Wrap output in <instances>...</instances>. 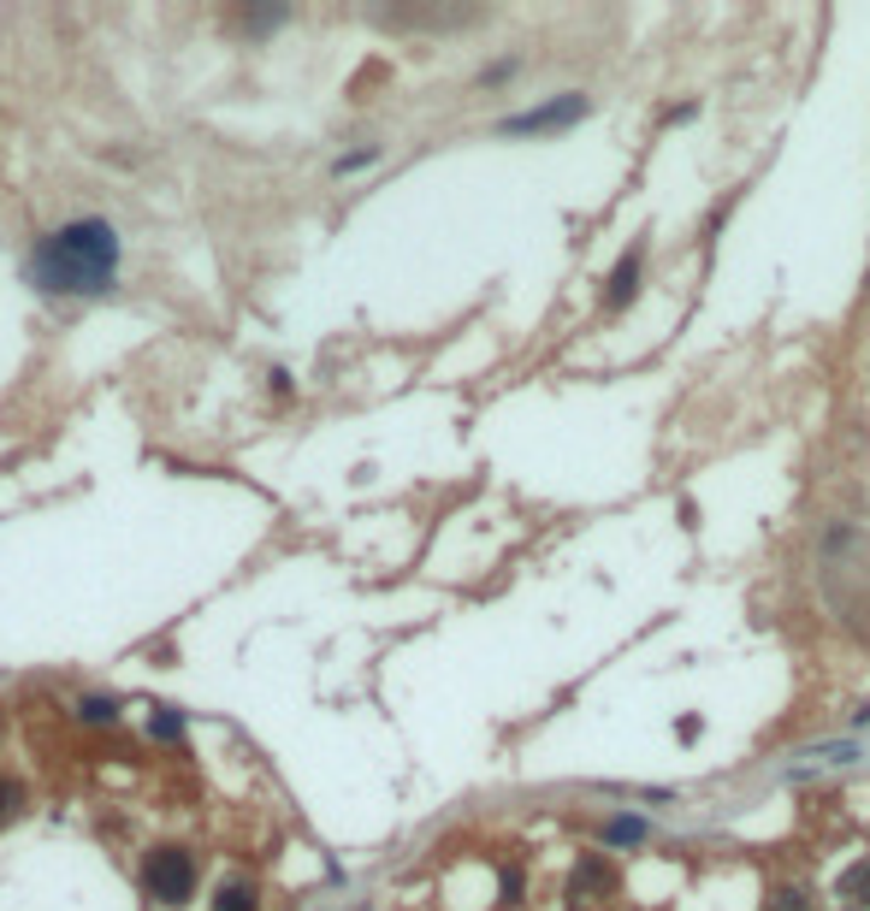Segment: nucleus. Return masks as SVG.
I'll list each match as a JSON object with an SVG mask.
<instances>
[{
  "mask_svg": "<svg viewBox=\"0 0 870 911\" xmlns=\"http://www.w3.org/2000/svg\"><path fill=\"white\" fill-rule=\"evenodd\" d=\"M592 113V101L587 95H557V101H545V107H527V113H516V118H504V136H545V131H569V125H580V118Z\"/></svg>",
  "mask_w": 870,
  "mask_h": 911,
  "instance_id": "obj_3",
  "label": "nucleus"
},
{
  "mask_svg": "<svg viewBox=\"0 0 870 911\" xmlns=\"http://www.w3.org/2000/svg\"><path fill=\"white\" fill-rule=\"evenodd\" d=\"M118 226L101 214H77L65 226L42 231L37 249L24 255V284L42 297H107L118 279Z\"/></svg>",
  "mask_w": 870,
  "mask_h": 911,
  "instance_id": "obj_1",
  "label": "nucleus"
},
{
  "mask_svg": "<svg viewBox=\"0 0 870 911\" xmlns=\"http://www.w3.org/2000/svg\"><path fill=\"white\" fill-rule=\"evenodd\" d=\"M640 261H645V249L634 255H622V267L610 272V290H604V308H622V302H634L640 297Z\"/></svg>",
  "mask_w": 870,
  "mask_h": 911,
  "instance_id": "obj_4",
  "label": "nucleus"
},
{
  "mask_svg": "<svg viewBox=\"0 0 870 911\" xmlns=\"http://www.w3.org/2000/svg\"><path fill=\"white\" fill-rule=\"evenodd\" d=\"M148 734H155V741H166V746H173V741H184V716H178V711H166V704H160V711L148 716Z\"/></svg>",
  "mask_w": 870,
  "mask_h": 911,
  "instance_id": "obj_10",
  "label": "nucleus"
},
{
  "mask_svg": "<svg viewBox=\"0 0 870 911\" xmlns=\"http://www.w3.org/2000/svg\"><path fill=\"white\" fill-rule=\"evenodd\" d=\"M373 161H380V148H350V154H338V161H332V172H338V178H344V172H362V166H373Z\"/></svg>",
  "mask_w": 870,
  "mask_h": 911,
  "instance_id": "obj_12",
  "label": "nucleus"
},
{
  "mask_svg": "<svg viewBox=\"0 0 870 911\" xmlns=\"http://www.w3.org/2000/svg\"><path fill=\"white\" fill-rule=\"evenodd\" d=\"M143 888L155 905H190L196 893V852L184 847H155L143 858Z\"/></svg>",
  "mask_w": 870,
  "mask_h": 911,
  "instance_id": "obj_2",
  "label": "nucleus"
},
{
  "mask_svg": "<svg viewBox=\"0 0 870 911\" xmlns=\"http://www.w3.org/2000/svg\"><path fill=\"white\" fill-rule=\"evenodd\" d=\"M835 893H841L847 905H864V911H870V858L847 865V870H841V882H835Z\"/></svg>",
  "mask_w": 870,
  "mask_h": 911,
  "instance_id": "obj_7",
  "label": "nucleus"
},
{
  "mask_svg": "<svg viewBox=\"0 0 870 911\" xmlns=\"http://www.w3.org/2000/svg\"><path fill=\"white\" fill-rule=\"evenodd\" d=\"M764 911H811V893L781 888V893H770V905H764Z\"/></svg>",
  "mask_w": 870,
  "mask_h": 911,
  "instance_id": "obj_13",
  "label": "nucleus"
},
{
  "mask_svg": "<svg viewBox=\"0 0 870 911\" xmlns=\"http://www.w3.org/2000/svg\"><path fill=\"white\" fill-rule=\"evenodd\" d=\"M574 888L580 893H610V888H617V870H610L599 852H587V858H580V870H574Z\"/></svg>",
  "mask_w": 870,
  "mask_h": 911,
  "instance_id": "obj_6",
  "label": "nucleus"
},
{
  "mask_svg": "<svg viewBox=\"0 0 870 911\" xmlns=\"http://www.w3.org/2000/svg\"><path fill=\"white\" fill-rule=\"evenodd\" d=\"M24 811V781H12V776H0V829H7L12 817Z\"/></svg>",
  "mask_w": 870,
  "mask_h": 911,
  "instance_id": "obj_11",
  "label": "nucleus"
},
{
  "mask_svg": "<svg viewBox=\"0 0 870 911\" xmlns=\"http://www.w3.org/2000/svg\"><path fill=\"white\" fill-rule=\"evenodd\" d=\"M214 911H261V888L249 876H231V882L214 888Z\"/></svg>",
  "mask_w": 870,
  "mask_h": 911,
  "instance_id": "obj_5",
  "label": "nucleus"
},
{
  "mask_svg": "<svg viewBox=\"0 0 870 911\" xmlns=\"http://www.w3.org/2000/svg\"><path fill=\"white\" fill-rule=\"evenodd\" d=\"M284 19H290L284 7H261V12H244V24H249V30H279Z\"/></svg>",
  "mask_w": 870,
  "mask_h": 911,
  "instance_id": "obj_14",
  "label": "nucleus"
},
{
  "mask_svg": "<svg viewBox=\"0 0 870 911\" xmlns=\"http://www.w3.org/2000/svg\"><path fill=\"white\" fill-rule=\"evenodd\" d=\"M509 72H516V60H498V65H491V72H480V83H504Z\"/></svg>",
  "mask_w": 870,
  "mask_h": 911,
  "instance_id": "obj_15",
  "label": "nucleus"
},
{
  "mask_svg": "<svg viewBox=\"0 0 870 911\" xmlns=\"http://www.w3.org/2000/svg\"><path fill=\"white\" fill-rule=\"evenodd\" d=\"M72 716H77V722H90V728H113V722H118V698L90 693V698H77V704H72Z\"/></svg>",
  "mask_w": 870,
  "mask_h": 911,
  "instance_id": "obj_8",
  "label": "nucleus"
},
{
  "mask_svg": "<svg viewBox=\"0 0 870 911\" xmlns=\"http://www.w3.org/2000/svg\"><path fill=\"white\" fill-rule=\"evenodd\" d=\"M599 835H604V847H640V840L652 835V829H645L640 817H610V822H604Z\"/></svg>",
  "mask_w": 870,
  "mask_h": 911,
  "instance_id": "obj_9",
  "label": "nucleus"
}]
</instances>
